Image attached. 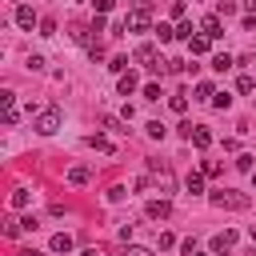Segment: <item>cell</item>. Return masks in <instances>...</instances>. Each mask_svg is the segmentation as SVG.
Returning a JSON list of instances; mask_svg holds the SVG:
<instances>
[{"label": "cell", "mask_w": 256, "mask_h": 256, "mask_svg": "<svg viewBox=\"0 0 256 256\" xmlns=\"http://www.w3.org/2000/svg\"><path fill=\"white\" fill-rule=\"evenodd\" d=\"M32 128H36L40 136H52L56 128H60V112H56V108H44V112H40L36 120H32Z\"/></svg>", "instance_id": "cell-1"}, {"label": "cell", "mask_w": 256, "mask_h": 256, "mask_svg": "<svg viewBox=\"0 0 256 256\" xmlns=\"http://www.w3.org/2000/svg\"><path fill=\"white\" fill-rule=\"evenodd\" d=\"M212 204L216 208H244L248 196H240V192H212Z\"/></svg>", "instance_id": "cell-2"}, {"label": "cell", "mask_w": 256, "mask_h": 256, "mask_svg": "<svg viewBox=\"0 0 256 256\" xmlns=\"http://www.w3.org/2000/svg\"><path fill=\"white\" fill-rule=\"evenodd\" d=\"M124 28H128V32H144V28H148V8H136V12H128Z\"/></svg>", "instance_id": "cell-3"}, {"label": "cell", "mask_w": 256, "mask_h": 256, "mask_svg": "<svg viewBox=\"0 0 256 256\" xmlns=\"http://www.w3.org/2000/svg\"><path fill=\"white\" fill-rule=\"evenodd\" d=\"M188 140L196 144V148H208V144H212V132H208L204 124H196V128H192V136H188Z\"/></svg>", "instance_id": "cell-4"}, {"label": "cell", "mask_w": 256, "mask_h": 256, "mask_svg": "<svg viewBox=\"0 0 256 256\" xmlns=\"http://www.w3.org/2000/svg\"><path fill=\"white\" fill-rule=\"evenodd\" d=\"M136 84H140V80H136V72H120V84H116V88H120V96H132V92H136Z\"/></svg>", "instance_id": "cell-5"}, {"label": "cell", "mask_w": 256, "mask_h": 256, "mask_svg": "<svg viewBox=\"0 0 256 256\" xmlns=\"http://www.w3.org/2000/svg\"><path fill=\"white\" fill-rule=\"evenodd\" d=\"M88 176H92V168H88V164H76V168H68V184H88Z\"/></svg>", "instance_id": "cell-6"}, {"label": "cell", "mask_w": 256, "mask_h": 256, "mask_svg": "<svg viewBox=\"0 0 256 256\" xmlns=\"http://www.w3.org/2000/svg\"><path fill=\"white\" fill-rule=\"evenodd\" d=\"M168 212H172V204H168V200H152V204H148V216H152V220H164Z\"/></svg>", "instance_id": "cell-7"}, {"label": "cell", "mask_w": 256, "mask_h": 256, "mask_svg": "<svg viewBox=\"0 0 256 256\" xmlns=\"http://www.w3.org/2000/svg\"><path fill=\"white\" fill-rule=\"evenodd\" d=\"M16 24H20V28H32V24H36V12H32L28 4H20V8H16Z\"/></svg>", "instance_id": "cell-8"}, {"label": "cell", "mask_w": 256, "mask_h": 256, "mask_svg": "<svg viewBox=\"0 0 256 256\" xmlns=\"http://www.w3.org/2000/svg\"><path fill=\"white\" fill-rule=\"evenodd\" d=\"M208 40H212V36H192V40H188V52H192V56H204V52H208Z\"/></svg>", "instance_id": "cell-9"}, {"label": "cell", "mask_w": 256, "mask_h": 256, "mask_svg": "<svg viewBox=\"0 0 256 256\" xmlns=\"http://www.w3.org/2000/svg\"><path fill=\"white\" fill-rule=\"evenodd\" d=\"M232 244H236V232H220V236L212 240V248H216V252H228Z\"/></svg>", "instance_id": "cell-10"}, {"label": "cell", "mask_w": 256, "mask_h": 256, "mask_svg": "<svg viewBox=\"0 0 256 256\" xmlns=\"http://www.w3.org/2000/svg\"><path fill=\"white\" fill-rule=\"evenodd\" d=\"M68 248H72V236L68 232H56L52 236V252H68Z\"/></svg>", "instance_id": "cell-11"}, {"label": "cell", "mask_w": 256, "mask_h": 256, "mask_svg": "<svg viewBox=\"0 0 256 256\" xmlns=\"http://www.w3.org/2000/svg\"><path fill=\"white\" fill-rule=\"evenodd\" d=\"M232 64H236V60H232L228 52H220V56H212V68H216V72H228Z\"/></svg>", "instance_id": "cell-12"}, {"label": "cell", "mask_w": 256, "mask_h": 256, "mask_svg": "<svg viewBox=\"0 0 256 256\" xmlns=\"http://www.w3.org/2000/svg\"><path fill=\"white\" fill-rule=\"evenodd\" d=\"M204 36H212V40H216V36H224V28H220V20H216V16H208V20H204Z\"/></svg>", "instance_id": "cell-13"}, {"label": "cell", "mask_w": 256, "mask_h": 256, "mask_svg": "<svg viewBox=\"0 0 256 256\" xmlns=\"http://www.w3.org/2000/svg\"><path fill=\"white\" fill-rule=\"evenodd\" d=\"M156 40H160V44L176 40V28H168V24H156Z\"/></svg>", "instance_id": "cell-14"}, {"label": "cell", "mask_w": 256, "mask_h": 256, "mask_svg": "<svg viewBox=\"0 0 256 256\" xmlns=\"http://www.w3.org/2000/svg\"><path fill=\"white\" fill-rule=\"evenodd\" d=\"M168 108H172V112H184V108H188V96H184V92H172V100H168Z\"/></svg>", "instance_id": "cell-15"}, {"label": "cell", "mask_w": 256, "mask_h": 256, "mask_svg": "<svg viewBox=\"0 0 256 256\" xmlns=\"http://www.w3.org/2000/svg\"><path fill=\"white\" fill-rule=\"evenodd\" d=\"M28 200H32V196H28V188H16V192H12V208H24Z\"/></svg>", "instance_id": "cell-16"}, {"label": "cell", "mask_w": 256, "mask_h": 256, "mask_svg": "<svg viewBox=\"0 0 256 256\" xmlns=\"http://www.w3.org/2000/svg\"><path fill=\"white\" fill-rule=\"evenodd\" d=\"M188 192H192V196H200V192H204V176H188Z\"/></svg>", "instance_id": "cell-17"}, {"label": "cell", "mask_w": 256, "mask_h": 256, "mask_svg": "<svg viewBox=\"0 0 256 256\" xmlns=\"http://www.w3.org/2000/svg\"><path fill=\"white\" fill-rule=\"evenodd\" d=\"M208 96H216V92H212L208 80H200V84H196V100H208Z\"/></svg>", "instance_id": "cell-18"}, {"label": "cell", "mask_w": 256, "mask_h": 256, "mask_svg": "<svg viewBox=\"0 0 256 256\" xmlns=\"http://www.w3.org/2000/svg\"><path fill=\"white\" fill-rule=\"evenodd\" d=\"M88 144H92V148H100V152H112V144H108L104 136H88Z\"/></svg>", "instance_id": "cell-19"}, {"label": "cell", "mask_w": 256, "mask_h": 256, "mask_svg": "<svg viewBox=\"0 0 256 256\" xmlns=\"http://www.w3.org/2000/svg\"><path fill=\"white\" fill-rule=\"evenodd\" d=\"M212 104H216V108H228V104H232V96H228V92H216V96H212Z\"/></svg>", "instance_id": "cell-20"}, {"label": "cell", "mask_w": 256, "mask_h": 256, "mask_svg": "<svg viewBox=\"0 0 256 256\" xmlns=\"http://www.w3.org/2000/svg\"><path fill=\"white\" fill-rule=\"evenodd\" d=\"M136 60H156V52H152V44H140V48H136Z\"/></svg>", "instance_id": "cell-21"}, {"label": "cell", "mask_w": 256, "mask_h": 256, "mask_svg": "<svg viewBox=\"0 0 256 256\" xmlns=\"http://www.w3.org/2000/svg\"><path fill=\"white\" fill-rule=\"evenodd\" d=\"M108 68H112V72H124V68H128V56H116V60L108 64Z\"/></svg>", "instance_id": "cell-22"}, {"label": "cell", "mask_w": 256, "mask_h": 256, "mask_svg": "<svg viewBox=\"0 0 256 256\" xmlns=\"http://www.w3.org/2000/svg\"><path fill=\"white\" fill-rule=\"evenodd\" d=\"M124 256H152L148 248H124Z\"/></svg>", "instance_id": "cell-23"}, {"label": "cell", "mask_w": 256, "mask_h": 256, "mask_svg": "<svg viewBox=\"0 0 256 256\" xmlns=\"http://www.w3.org/2000/svg\"><path fill=\"white\" fill-rule=\"evenodd\" d=\"M108 8H112V0H96V12H100V16H104Z\"/></svg>", "instance_id": "cell-24"}, {"label": "cell", "mask_w": 256, "mask_h": 256, "mask_svg": "<svg viewBox=\"0 0 256 256\" xmlns=\"http://www.w3.org/2000/svg\"><path fill=\"white\" fill-rule=\"evenodd\" d=\"M132 4H136V8H148V4H152V0H132Z\"/></svg>", "instance_id": "cell-25"}, {"label": "cell", "mask_w": 256, "mask_h": 256, "mask_svg": "<svg viewBox=\"0 0 256 256\" xmlns=\"http://www.w3.org/2000/svg\"><path fill=\"white\" fill-rule=\"evenodd\" d=\"M248 12H252V16H256V0H248Z\"/></svg>", "instance_id": "cell-26"}, {"label": "cell", "mask_w": 256, "mask_h": 256, "mask_svg": "<svg viewBox=\"0 0 256 256\" xmlns=\"http://www.w3.org/2000/svg\"><path fill=\"white\" fill-rule=\"evenodd\" d=\"M20 256H40V252H32V248H24V252H20Z\"/></svg>", "instance_id": "cell-27"}, {"label": "cell", "mask_w": 256, "mask_h": 256, "mask_svg": "<svg viewBox=\"0 0 256 256\" xmlns=\"http://www.w3.org/2000/svg\"><path fill=\"white\" fill-rule=\"evenodd\" d=\"M252 184H256V168H252Z\"/></svg>", "instance_id": "cell-28"}]
</instances>
